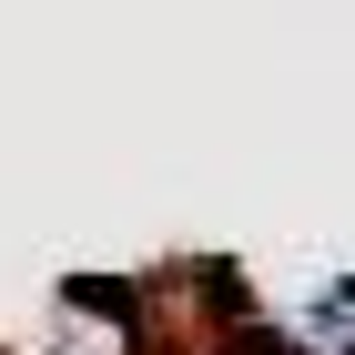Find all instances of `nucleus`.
I'll return each mask as SVG.
<instances>
[{"instance_id":"nucleus-1","label":"nucleus","mask_w":355,"mask_h":355,"mask_svg":"<svg viewBox=\"0 0 355 355\" xmlns=\"http://www.w3.org/2000/svg\"><path fill=\"white\" fill-rule=\"evenodd\" d=\"M51 355H142V304L122 284H61Z\"/></svg>"},{"instance_id":"nucleus-2","label":"nucleus","mask_w":355,"mask_h":355,"mask_svg":"<svg viewBox=\"0 0 355 355\" xmlns=\"http://www.w3.org/2000/svg\"><path fill=\"white\" fill-rule=\"evenodd\" d=\"M304 325L325 335V345H355V274H335V284L304 295Z\"/></svg>"}]
</instances>
